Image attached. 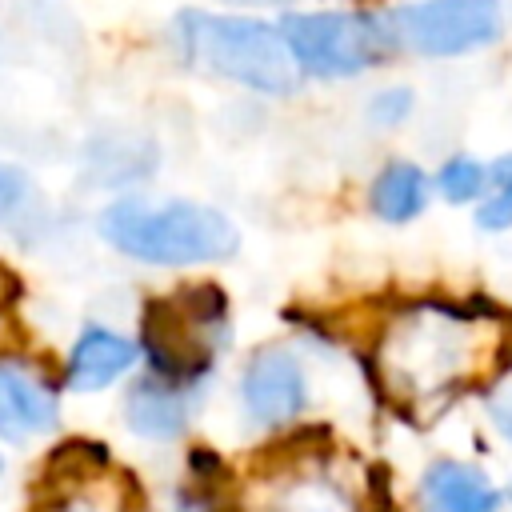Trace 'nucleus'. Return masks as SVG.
Listing matches in <instances>:
<instances>
[{"label":"nucleus","mask_w":512,"mask_h":512,"mask_svg":"<svg viewBox=\"0 0 512 512\" xmlns=\"http://www.w3.org/2000/svg\"><path fill=\"white\" fill-rule=\"evenodd\" d=\"M420 496L428 512H500V488L460 460H436L420 480Z\"/></svg>","instance_id":"nucleus-10"},{"label":"nucleus","mask_w":512,"mask_h":512,"mask_svg":"<svg viewBox=\"0 0 512 512\" xmlns=\"http://www.w3.org/2000/svg\"><path fill=\"white\" fill-rule=\"evenodd\" d=\"M256 512H356L352 492L344 480L320 468H292L288 476L272 480L256 504Z\"/></svg>","instance_id":"nucleus-11"},{"label":"nucleus","mask_w":512,"mask_h":512,"mask_svg":"<svg viewBox=\"0 0 512 512\" xmlns=\"http://www.w3.org/2000/svg\"><path fill=\"white\" fill-rule=\"evenodd\" d=\"M144 344L164 376L192 380L216 356V348L228 344L224 296L204 284V288H192V292L152 304L148 320H144Z\"/></svg>","instance_id":"nucleus-6"},{"label":"nucleus","mask_w":512,"mask_h":512,"mask_svg":"<svg viewBox=\"0 0 512 512\" xmlns=\"http://www.w3.org/2000/svg\"><path fill=\"white\" fill-rule=\"evenodd\" d=\"M188 384L192 380H176V376H152V380H140L132 392H128V404H124V416H128V428L148 436V440H172L184 432L188 424Z\"/></svg>","instance_id":"nucleus-9"},{"label":"nucleus","mask_w":512,"mask_h":512,"mask_svg":"<svg viewBox=\"0 0 512 512\" xmlns=\"http://www.w3.org/2000/svg\"><path fill=\"white\" fill-rule=\"evenodd\" d=\"M36 512H128V488L116 476L104 472H76L68 476L64 488H56V496L36 508Z\"/></svg>","instance_id":"nucleus-14"},{"label":"nucleus","mask_w":512,"mask_h":512,"mask_svg":"<svg viewBox=\"0 0 512 512\" xmlns=\"http://www.w3.org/2000/svg\"><path fill=\"white\" fill-rule=\"evenodd\" d=\"M188 512H192V508H188Z\"/></svg>","instance_id":"nucleus-21"},{"label":"nucleus","mask_w":512,"mask_h":512,"mask_svg":"<svg viewBox=\"0 0 512 512\" xmlns=\"http://www.w3.org/2000/svg\"><path fill=\"white\" fill-rule=\"evenodd\" d=\"M56 424V396L52 388L32 376L24 364L0 360V436L24 440L48 432Z\"/></svg>","instance_id":"nucleus-8"},{"label":"nucleus","mask_w":512,"mask_h":512,"mask_svg":"<svg viewBox=\"0 0 512 512\" xmlns=\"http://www.w3.org/2000/svg\"><path fill=\"white\" fill-rule=\"evenodd\" d=\"M476 224L484 232L512 228V152L488 164V184H484V196L476 200Z\"/></svg>","instance_id":"nucleus-16"},{"label":"nucleus","mask_w":512,"mask_h":512,"mask_svg":"<svg viewBox=\"0 0 512 512\" xmlns=\"http://www.w3.org/2000/svg\"><path fill=\"white\" fill-rule=\"evenodd\" d=\"M276 24L296 56L300 76L316 80L356 76L384 60V52L392 48L380 16L368 12H284Z\"/></svg>","instance_id":"nucleus-5"},{"label":"nucleus","mask_w":512,"mask_h":512,"mask_svg":"<svg viewBox=\"0 0 512 512\" xmlns=\"http://www.w3.org/2000/svg\"><path fill=\"white\" fill-rule=\"evenodd\" d=\"M240 404L252 424L280 428L292 424L308 404V376L288 348H264L244 364Z\"/></svg>","instance_id":"nucleus-7"},{"label":"nucleus","mask_w":512,"mask_h":512,"mask_svg":"<svg viewBox=\"0 0 512 512\" xmlns=\"http://www.w3.org/2000/svg\"><path fill=\"white\" fill-rule=\"evenodd\" d=\"M428 196H432V184L424 176L420 164H408V160H392L376 172L372 180V212L388 224H408L416 220L424 208H428Z\"/></svg>","instance_id":"nucleus-13"},{"label":"nucleus","mask_w":512,"mask_h":512,"mask_svg":"<svg viewBox=\"0 0 512 512\" xmlns=\"http://www.w3.org/2000/svg\"><path fill=\"white\" fill-rule=\"evenodd\" d=\"M488 416H492V424H496V432L512 444V396H496L492 404H488Z\"/></svg>","instance_id":"nucleus-19"},{"label":"nucleus","mask_w":512,"mask_h":512,"mask_svg":"<svg viewBox=\"0 0 512 512\" xmlns=\"http://www.w3.org/2000/svg\"><path fill=\"white\" fill-rule=\"evenodd\" d=\"M172 44L184 64L264 96H288L300 84L296 56L272 20L184 8L172 20Z\"/></svg>","instance_id":"nucleus-2"},{"label":"nucleus","mask_w":512,"mask_h":512,"mask_svg":"<svg viewBox=\"0 0 512 512\" xmlns=\"http://www.w3.org/2000/svg\"><path fill=\"white\" fill-rule=\"evenodd\" d=\"M412 108H416V92L408 84H388V88L372 92L364 112H368V124H376V128H400L412 116Z\"/></svg>","instance_id":"nucleus-18"},{"label":"nucleus","mask_w":512,"mask_h":512,"mask_svg":"<svg viewBox=\"0 0 512 512\" xmlns=\"http://www.w3.org/2000/svg\"><path fill=\"white\" fill-rule=\"evenodd\" d=\"M392 48L448 60L496 44L512 24V0H404L380 12Z\"/></svg>","instance_id":"nucleus-4"},{"label":"nucleus","mask_w":512,"mask_h":512,"mask_svg":"<svg viewBox=\"0 0 512 512\" xmlns=\"http://www.w3.org/2000/svg\"><path fill=\"white\" fill-rule=\"evenodd\" d=\"M500 324L468 308L416 304L380 332L376 372L388 400L412 420H432L444 404L484 380L500 356Z\"/></svg>","instance_id":"nucleus-1"},{"label":"nucleus","mask_w":512,"mask_h":512,"mask_svg":"<svg viewBox=\"0 0 512 512\" xmlns=\"http://www.w3.org/2000/svg\"><path fill=\"white\" fill-rule=\"evenodd\" d=\"M100 236L132 260L168 268L228 260L240 248L236 224L220 208L196 200H112L100 212Z\"/></svg>","instance_id":"nucleus-3"},{"label":"nucleus","mask_w":512,"mask_h":512,"mask_svg":"<svg viewBox=\"0 0 512 512\" xmlns=\"http://www.w3.org/2000/svg\"><path fill=\"white\" fill-rule=\"evenodd\" d=\"M0 472H4V460H0Z\"/></svg>","instance_id":"nucleus-20"},{"label":"nucleus","mask_w":512,"mask_h":512,"mask_svg":"<svg viewBox=\"0 0 512 512\" xmlns=\"http://www.w3.org/2000/svg\"><path fill=\"white\" fill-rule=\"evenodd\" d=\"M40 220H44V200L36 180L16 164H0V224L24 232L36 228Z\"/></svg>","instance_id":"nucleus-15"},{"label":"nucleus","mask_w":512,"mask_h":512,"mask_svg":"<svg viewBox=\"0 0 512 512\" xmlns=\"http://www.w3.org/2000/svg\"><path fill=\"white\" fill-rule=\"evenodd\" d=\"M484 184H488V164L472 156H448L436 172V192L448 204H476L484 196Z\"/></svg>","instance_id":"nucleus-17"},{"label":"nucleus","mask_w":512,"mask_h":512,"mask_svg":"<svg viewBox=\"0 0 512 512\" xmlns=\"http://www.w3.org/2000/svg\"><path fill=\"white\" fill-rule=\"evenodd\" d=\"M136 344L120 332H108V328H88L76 344H72V356H68V388L76 392H96V388H108L112 380H120L132 364H136Z\"/></svg>","instance_id":"nucleus-12"}]
</instances>
